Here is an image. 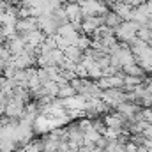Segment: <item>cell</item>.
<instances>
[{
  "label": "cell",
  "instance_id": "6da1fadb",
  "mask_svg": "<svg viewBox=\"0 0 152 152\" xmlns=\"http://www.w3.org/2000/svg\"><path fill=\"white\" fill-rule=\"evenodd\" d=\"M138 30H140V27L134 21H124L115 30V37H117L118 42H122V44H131L134 39L138 37Z\"/></svg>",
  "mask_w": 152,
  "mask_h": 152
},
{
  "label": "cell",
  "instance_id": "7a4b0ae2",
  "mask_svg": "<svg viewBox=\"0 0 152 152\" xmlns=\"http://www.w3.org/2000/svg\"><path fill=\"white\" fill-rule=\"evenodd\" d=\"M80 7L83 11V16H104L110 9L106 5V2H96V0H81Z\"/></svg>",
  "mask_w": 152,
  "mask_h": 152
},
{
  "label": "cell",
  "instance_id": "3957f363",
  "mask_svg": "<svg viewBox=\"0 0 152 152\" xmlns=\"http://www.w3.org/2000/svg\"><path fill=\"white\" fill-rule=\"evenodd\" d=\"M64 9H66V14H67V20L73 23V25H81V21H83V11H81V7H80V4H64Z\"/></svg>",
  "mask_w": 152,
  "mask_h": 152
},
{
  "label": "cell",
  "instance_id": "277c9868",
  "mask_svg": "<svg viewBox=\"0 0 152 152\" xmlns=\"http://www.w3.org/2000/svg\"><path fill=\"white\" fill-rule=\"evenodd\" d=\"M16 30L20 36H25V34H30V32H36L39 30L37 27V18H23V20H18L16 23Z\"/></svg>",
  "mask_w": 152,
  "mask_h": 152
},
{
  "label": "cell",
  "instance_id": "5b68a950",
  "mask_svg": "<svg viewBox=\"0 0 152 152\" xmlns=\"http://www.w3.org/2000/svg\"><path fill=\"white\" fill-rule=\"evenodd\" d=\"M64 53H66V58L73 64H81V60L85 58V51L78 46H69Z\"/></svg>",
  "mask_w": 152,
  "mask_h": 152
},
{
  "label": "cell",
  "instance_id": "8992f818",
  "mask_svg": "<svg viewBox=\"0 0 152 152\" xmlns=\"http://www.w3.org/2000/svg\"><path fill=\"white\" fill-rule=\"evenodd\" d=\"M7 48H9V51H11L12 55H20V53H23V51H25L27 42H25V39L18 34L14 39H11V41L7 42Z\"/></svg>",
  "mask_w": 152,
  "mask_h": 152
},
{
  "label": "cell",
  "instance_id": "52a82bcc",
  "mask_svg": "<svg viewBox=\"0 0 152 152\" xmlns=\"http://www.w3.org/2000/svg\"><path fill=\"white\" fill-rule=\"evenodd\" d=\"M122 23H124V20H122L117 12H113V11H108V12L104 14V27H108V28H112V30H117Z\"/></svg>",
  "mask_w": 152,
  "mask_h": 152
},
{
  "label": "cell",
  "instance_id": "ba28073f",
  "mask_svg": "<svg viewBox=\"0 0 152 152\" xmlns=\"http://www.w3.org/2000/svg\"><path fill=\"white\" fill-rule=\"evenodd\" d=\"M122 73L126 76H138V78H145V75H147L136 62L134 64H129V66H124L122 67Z\"/></svg>",
  "mask_w": 152,
  "mask_h": 152
},
{
  "label": "cell",
  "instance_id": "9c48e42d",
  "mask_svg": "<svg viewBox=\"0 0 152 152\" xmlns=\"http://www.w3.org/2000/svg\"><path fill=\"white\" fill-rule=\"evenodd\" d=\"M76 94V88L71 85V83H64V85H60V88H58V97L60 99H69V97H75Z\"/></svg>",
  "mask_w": 152,
  "mask_h": 152
},
{
  "label": "cell",
  "instance_id": "30bf717a",
  "mask_svg": "<svg viewBox=\"0 0 152 152\" xmlns=\"http://www.w3.org/2000/svg\"><path fill=\"white\" fill-rule=\"evenodd\" d=\"M67 2H69V4H80L81 0H67Z\"/></svg>",
  "mask_w": 152,
  "mask_h": 152
},
{
  "label": "cell",
  "instance_id": "8fae6325",
  "mask_svg": "<svg viewBox=\"0 0 152 152\" xmlns=\"http://www.w3.org/2000/svg\"><path fill=\"white\" fill-rule=\"evenodd\" d=\"M149 28H152V18H151V21H149V25H147Z\"/></svg>",
  "mask_w": 152,
  "mask_h": 152
}]
</instances>
